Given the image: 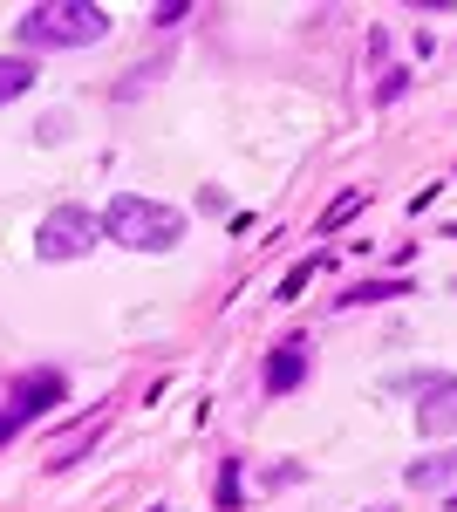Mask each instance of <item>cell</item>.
<instances>
[{
  "label": "cell",
  "mask_w": 457,
  "mask_h": 512,
  "mask_svg": "<svg viewBox=\"0 0 457 512\" xmlns=\"http://www.w3.org/2000/svg\"><path fill=\"white\" fill-rule=\"evenodd\" d=\"M417 431L423 437H451L457 431V376H423V390H417Z\"/></svg>",
  "instance_id": "cell-4"
},
{
  "label": "cell",
  "mask_w": 457,
  "mask_h": 512,
  "mask_svg": "<svg viewBox=\"0 0 457 512\" xmlns=\"http://www.w3.org/2000/svg\"><path fill=\"white\" fill-rule=\"evenodd\" d=\"M212 499H219V506H239V465L219 472V492H212Z\"/></svg>",
  "instance_id": "cell-11"
},
{
  "label": "cell",
  "mask_w": 457,
  "mask_h": 512,
  "mask_svg": "<svg viewBox=\"0 0 457 512\" xmlns=\"http://www.w3.org/2000/svg\"><path fill=\"white\" fill-rule=\"evenodd\" d=\"M96 239H103V219H96L89 205H55V212L41 219V233H35V253L48 267H62V260H82Z\"/></svg>",
  "instance_id": "cell-3"
},
{
  "label": "cell",
  "mask_w": 457,
  "mask_h": 512,
  "mask_svg": "<svg viewBox=\"0 0 457 512\" xmlns=\"http://www.w3.org/2000/svg\"><path fill=\"white\" fill-rule=\"evenodd\" d=\"M28 89H35V62L28 55H0V103L28 96Z\"/></svg>",
  "instance_id": "cell-8"
},
{
  "label": "cell",
  "mask_w": 457,
  "mask_h": 512,
  "mask_svg": "<svg viewBox=\"0 0 457 512\" xmlns=\"http://www.w3.org/2000/svg\"><path fill=\"white\" fill-rule=\"evenodd\" d=\"M110 35V14L89 0H48L21 14V48H96Z\"/></svg>",
  "instance_id": "cell-2"
},
{
  "label": "cell",
  "mask_w": 457,
  "mask_h": 512,
  "mask_svg": "<svg viewBox=\"0 0 457 512\" xmlns=\"http://www.w3.org/2000/svg\"><path fill=\"white\" fill-rule=\"evenodd\" d=\"M48 403H62V376H55V369H35V376H21V383H14V424L41 417Z\"/></svg>",
  "instance_id": "cell-6"
},
{
  "label": "cell",
  "mask_w": 457,
  "mask_h": 512,
  "mask_svg": "<svg viewBox=\"0 0 457 512\" xmlns=\"http://www.w3.org/2000/svg\"><path fill=\"white\" fill-rule=\"evenodd\" d=\"M96 219H103V233H110L116 246H130V253H171V246L185 239V212L164 205V198H144V192H116Z\"/></svg>",
  "instance_id": "cell-1"
},
{
  "label": "cell",
  "mask_w": 457,
  "mask_h": 512,
  "mask_svg": "<svg viewBox=\"0 0 457 512\" xmlns=\"http://www.w3.org/2000/svg\"><path fill=\"white\" fill-rule=\"evenodd\" d=\"M362 512H396V506H362Z\"/></svg>",
  "instance_id": "cell-13"
},
{
  "label": "cell",
  "mask_w": 457,
  "mask_h": 512,
  "mask_svg": "<svg viewBox=\"0 0 457 512\" xmlns=\"http://www.w3.org/2000/svg\"><path fill=\"white\" fill-rule=\"evenodd\" d=\"M410 485H417V492L457 485V444H444V451H430V458H417V465H410Z\"/></svg>",
  "instance_id": "cell-7"
},
{
  "label": "cell",
  "mask_w": 457,
  "mask_h": 512,
  "mask_svg": "<svg viewBox=\"0 0 457 512\" xmlns=\"http://www.w3.org/2000/svg\"><path fill=\"white\" fill-rule=\"evenodd\" d=\"M355 212H362V192L335 198V205H328V219H321V233H335V226H348V219H355Z\"/></svg>",
  "instance_id": "cell-10"
},
{
  "label": "cell",
  "mask_w": 457,
  "mask_h": 512,
  "mask_svg": "<svg viewBox=\"0 0 457 512\" xmlns=\"http://www.w3.org/2000/svg\"><path fill=\"white\" fill-rule=\"evenodd\" d=\"M14 431H21V424H14V410H0V444H7Z\"/></svg>",
  "instance_id": "cell-12"
},
{
  "label": "cell",
  "mask_w": 457,
  "mask_h": 512,
  "mask_svg": "<svg viewBox=\"0 0 457 512\" xmlns=\"http://www.w3.org/2000/svg\"><path fill=\"white\" fill-rule=\"evenodd\" d=\"M403 294V280H362V287H348L342 308H362V301H396Z\"/></svg>",
  "instance_id": "cell-9"
},
{
  "label": "cell",
  "mask_w": 457,
  "mask_h": 512,
  "mask_svg": "<svg viewBox=\"0 0 457 512\" xmlns=\"http://www.w3.org/2000/svg\"><path fill=\"white\" fill-rule=\"evenodd\" d=\"M451 506H457V492H451Z\"/></svg>",
  "instance_id": "cell-14"
},
{
  "label": "cell",
  "mask_w": 457,
  "mask_h": 512,
  "mask_svg": "<svg viewBox=\"0 0 457 512\" xmlns=\"http://www.w3.org/2000/svg\"><path fill=\"white\" fill-rule=\"evenodd\" d=\"M151 512H164V506H151Z\"/></svg>",
  "instance_id": "cell-15"
},
{
  "label": "cell",
  "mask_w": 457,
  "mask_h": 512,
  "mask_svg": "<svg viewBox=\"0 0 457 512\" xmlns=\"http://www.w3.org/2000/svg\"><path fill=\"white\" fill-rule=\"evenodd\" d=\"M301 383H307V342L294 335V342H280L267 355V396H294Z\"/></svg>",
  "instance_id": "cell-5"
}]
</instances>
